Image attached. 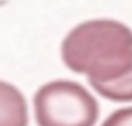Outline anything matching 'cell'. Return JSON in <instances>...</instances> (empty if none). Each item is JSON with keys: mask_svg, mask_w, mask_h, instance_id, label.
<instances>
[{"mask_svg": "<svg viewBox=\"0 0 132 126\" xmlns=\"http://www.w3.org/2000/svg\"><path fill=\"white\" fill-rule=\"evenodd\" d=\"M28 106L23 94L0 80V126H28Z\"/></svg>", "mask_w": 132, "mask_h": 126, "instance_id": "3957f363", "label": "cell"}, {"mask_svg": "<svg viewBox=\"0 0 132 126\" xmlns=\"http://www.w3.org/2000/svg\"><path fill=\"white\" fill-rule=\"evenodd\" d=\"M94 89L104 98L114 102L132 101V69L115 81L94 86Z\"/></svg>", "mask_w": 132, "mask_h": 126, "instance_id": "277c9868", "label": "cell"}, {"mask_svg": "<svg viewBox=\"0 0 132 126\" xmlns=\"http://www.w3.org/2000/svg\"><path fill=\"white\" fill-rule=\"evenodd\" d=\"M62 58L71 71L86 74L92 87L115 81L132 69V30L109 19L82 22L64 38Z\"/></svg>", "mask_w": 132, "mask_h": 126, "instance_id": "6da1fadb", "label": "cell"}, {"mask_svg": "<svg viewBox=\"0 0 132 126\" xmlns=\"http://www.w3.org/2000/svg\"><path fill=\"white\" fill-rule=\"evenodd\" d=\"M102 126H132V106L122 108L112 112Z\"/></svg>", "mask_w": 132, "mask_h": 126, "instance_id": "5b68a950", "label": "cell"}, {"mask_svg": "<svg viewBox=\"0 0 132 126\" xmlns=\"http://www.w3.org/2000/svg\"><path fill=\"white\" fill-rule=\"evenodd\" d=\"M34 109L38 126H94L100 115L95 97L67 80L42 86L35 94Z\"/></svg>", "mask_w": 132, "mask_h": 126, "instance_id": "7a4b0ae2", "label": "cell"}]
</instances>
